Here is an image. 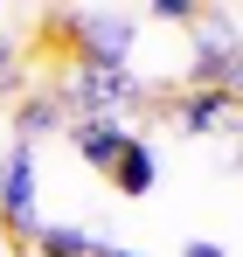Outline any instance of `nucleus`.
<instances>
[{"label":"nucleus","instance_id":"6","mask_svg":"<svg viewBox=\"0 0 243 257\" xmlns=\"http://www.w3.org/2000/svg\"><path fill=\"white\" fill-rule=\"evenodd\" d=\"M70 132V146H77V160L83 167H97V174H111V160L125 153V118H77V125H63Z\"/></svg>","mask_w":243,"mask_h":257},{"label":"nucleus","instance_id":"4","mask_svg":"<svg viewBox=\"0 0 243 257\" xmlns=\"http://www.w3.org/2000/svg\"><path fill=\"white\" fill-rule=\"evenodd\" d=\"M188 90H236V42H229V28H215L195 42L188 56Z\"/></svg>","mask_w":243,"mask_h":257},{"label":"nucleus","instance_id":"7","mask_svg":"<svg viewBox=\"0 0 243 257\" xmlns=\"http://www.w3.org/2000/svg\"><path fill=\"white\" fill-rule=\"evenodd\" d=\"M229 118H236V90H188V97H174V125L188 139H208Z\"/></svg>","mask_w":243,"mask_h":257},{"label":"nucleus","instance_id":"1","mask_svg":"<svg viewBox=\"0 0 243 257\" xmlns=\"http://www.w3.org/2000/svg\"><path fill=\"white\" fill-rule=\"evenodd\" d=\"M42 28L56 35V49H70V70H125L132 63V14L118 7H49Z\"/></svg>","mask_w":243,"mask_h":257},{"label":"nucleus","instance_id":"11","mask_svg":"<svg viewBox=\"0 0 243 257\" xmlns=\"http://www.w3.org/2000/svg\"><path fill=\"white\" fill-rule=\"evenodd\" d=\"M153 21H195V0H153Z\"/></svg>","mask_w":243,"mask_h":257},{"label":"nucleus","instance_id":"13","mask_svg":"<svg viewBox=\"0 0 243 257\" xmlns=\"http://www.w3.org/2000/svg\"><path fill=\"white\" fill-rule=\"evenodd\" d=\"M97 257H139V250H111V243H104V250H97Z\"/></svg>","mask_w":243,"mask_h":257},{"label":"nucleus","instance_id":"3","mask_svg":"<svg viewBox=\"0 0 243 257\" xmlns=\"http://www.w3.org/2000/svg\"><path fill=\"white\" fill-rule=\"evenodd\" d=\"M0 229L14 243H28L42 229V167H35V146H7L0 160Z\"/></svg>","mask_w":243,"mask_h":257},{"label":"nucleus","instance_id":"2","mask_svg":"<svg viewBox=\"0 0 243 257\" xmlns=\"http://www.w3.org/2000/svg\"><path fill=\"white\" fill-rule=\"evenodd\" d=\"M49 97H56L63 125H77V118H118L125 104H146V84L132 77V63L125 70H70Z\"/></svg>","mask_w":243,"mask_h":257},{"label":"nucleus","instance_id":"12","mask_svg":"<svg viewBox=\"0 0 243 257\" xmlns=\"http://www.w3.org/2000/svg\"><path fill=\"white\" fill-rule=\"evenodd\" d=\"M181 257H229V243H215V236H188Z\"/></svg>","mask_w":243,"mask_h":257},{"label":"nucleus","instance_id":"9","mask_svg":"<svg viewBox=\"0 0 243 257\" xmlns=\"http://www.w3.org/2000/svg\"><path fill=\"white\" fill-rule=\"evenodd\" d=\"M35 250H49V257H97L104 243H97L90 229H77V222H42V229H35Z\"/></svg>","mask_w":243,"mask_h":257},{"label":"nucleus","instance_id":"5","mask_svg":"<svg viewBox=\"0 0 243 257\" xmlns=\"http://www.w3.org/2000/svg\"><path fill=\"white\" fill-rule=\"evenodd\" d=\"M111 188H118L125 202H146L153 188H160V146L153 139H125V153L111 160V174H104Z\"/></svg>","mask_w":243,"mask_h":257},{"label":"nucleus","instance_id":"8","mask_svg":"<svg viewBox=\"0 0 243 257\" xmlns=\"http://www.w3.org/2000/svg\"><path fill=\"white\" fill-rule=\"evenodd\" d=\"M56 125H63V111H56V97H49V90H35V97H21V104H14V146H35V139H49Z\"/></svg>","mask_w":243,"mask_h":257},{"label":"nucleus","instance_id":"10","mask_svg":"<svg viewBox=\"0 0 243 257\" xmlns=\"http://www.w3.org/2000/svg\"><path fill=\"white\" fill-rule=\"evenodd\" d=\"M21 84V35L0 21V90H14Z\"/></svg>","mask_w":243,"mask_h":257}]
</instances>
